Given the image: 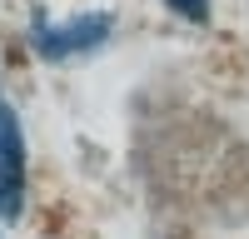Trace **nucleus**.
Masks as SVG:
<instances>
[{"label": "nucleus", "instance_id": "obj_3", "mask_svg": "<svg viewBox=\"0 0 249 239\" xmlns=\"http://www.w3.org/2000/svg\"><path fill=\"white\" fill-rule=\"evenodd\" d=\"M164 5H170L175 15H184V20H210V0H164Z\"/></svg>", "mask_w": 249, "mask_h": 239}, {"label": "nucleus", "instance_id": "obj_2", "mask_svg": "<svg viewBox=\"0 0 249 239\" xmlns=\"http://www.w3.org/2000/svg\"><path fill=\"white\" fill-rule=\"evenodd\" d=\"M25 125L5 95H0V219H20L25 209Z\"/></svg>", "mask_w": 249, "mask_h": 239}, {"label": "nucleus", "instance_id": "obj_1", "mask_svg": "<svg viewBox=\"0 0 249 239\" xmlns=\"http://www.w3.org/2000/svg\"><path fill=\"white\" fill-rule=\"evenodd\" d=\"M115 35V15L105 10H85L70 20H35L30 25V45L45 60H70V55H90Z\"/></svg>", "mask_w": 249, "mask_h": 239}]
</instances>
